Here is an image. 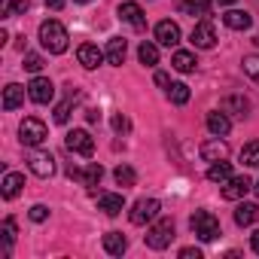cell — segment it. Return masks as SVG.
Here are the masks:
<instances>
[{
    "label": "cell",
    "instance_id": "cell-1",
    "mask_svg": "<svg viewBox=\"0 0 259 259\" xmlns=\"http://www.w3.org/2000/svg\"><path fill=\"white\" fill-rule=\"evenodd\" d=\"M67 28L61 25V22H55V19H46L43 25H40V43H43V49L49 52V55H61L64 49H67Z\"/></svg>",
    "mask_w": 259,
    "mask_h": 259
},
{
    "label": "cell",
    "instance_id": "cell-35",
    "mask_svg": "<svg viewBox=\"0 0 259 259\" xmlns=\"http://www.w3.org/2000/svg\"><path fill=\"white\" fill-rule=\"evenodd\" d=\"M128 128H132V122H128V116L116 113V116H113V132H116V135H125Z\"/></svg>",
    "mask_w": 259,
    "mask_h": 259
},
{
    "label": "cell",
    "instance_id": "cell-37",
    "mask_svg": "<svg viewBox=\"0 0 259 259\" xmlns=\"http://www.w3.org/2000/svg\"><path fill=\"white\" fill-rule=\"evenodd\" d=\"M28 217H31V220H34V223H43V220H46V217H49V207H46V204H34V207H31V213H28Z\"/></svg>",
    "mask_w": 259,
    "mask_h": 259
},
{
    "label": "cell",
    "instance_id": "cell-33",
    "mask_svg": "<svg viewBox=\"0 0 259 259\" xmlns=\"http://www.w3.org/2000/svg\"><path fill=\"white\" fill-rule=\"evenodd\" d=\"M244 73L253 79V82H259V55H244Z\"/></svg>",
    "mask_w": 259,
    "mask_h": 259
},
{
    "label": "cell",
    "instance_id": "cell-21",
    "mask_svg": "<svg viewBox=\"0 0 259 259\" xmlns=\"http://www.w3.org/2000/svg\"><path fill=\"white\" fill-rule=\"evenodd\" d=\"M22 104H25V89L16 85V82H10L4 89V110H19Z\"/></svg>",
    "mask_w": 259,
    "mask_h": 259
},
{
    "label": "cell",
    "instance_id": "cell-8",
    "mask_svg": "<svg viewBox=\"0 0 259 259\" xmlns=\"http://www.w3.org/2000/svg\"><path fill=\"white\" fill-rule=\"evenodd\" d=\"M28 95H31L34 104H49V101L55 98V85H52L49 76H34V79L28 82Z\"/></svg>",
    "mask_w": 259,
    "mask_h": 259
},
{
    "label": "cell",
    "instance_id": "cell-19",
    "mask_svg": "<svg viewBox=\"0 0 259 259\" xmlns=\"http://www.w3.org/2000/svg\"><path fill=\"white\" fill-rule=\"evenodd\" d=\"M223 110L232 113V116H241V119H244V116L250 113V101H247L244 95H226V98H223Z\"/></svg>",
    "mask_w": 259,
    "mask_h": 259
},
{
    "label": "cell",
    "instance_id": "cell-15",
    "mask_svg": "<svg viewBox=\"0 0 259 259\" xmlns=\"http://www.w3.org/2000/svg\"><path fill=\"white\" fill-rule=\"evenodd\" d=\"M95 198H98V207H101L107 217H116V213H122V207H125V198L116 195V192H95Z\"/></svg>",
    "mask_w": 259,
    "mask_h": 259
},
{
    "label": "cell",
    "instance_id": "cell-28",
    "mask_svg": "<svg viewBox=\"0 0 259 259\" xmlns=\"http://www.w3.org/2000/svg\"><path fill=\"white\" fill-rule=\"evenodd\" d=\"M113 177H116V183H119L122 189H128V186H135V183H138V174H135L132 165H119V168L113 171Z\"/></svg>",
    "mask_w": 259,
    "mask_h": 259
},
{
    "label": "cell",
    "instance_id": "cell-45",
    "mask_svg": "<svg viewBox=\"0 0 259 259\" xmlns=\"http://www.w3.org/2000/svg\"><path fill=\"white\" fill-rule=\"evenodd\" d=\"M256 195H259V183H256Z\"/></svg>",
    "mask_w": 259,
    "mask_h": 259
},
{
    "label": "cell",
    "instance_id": "cell-43",
    "mask_svg": "<svg viewBox=\"0 0 259 259\" xmlns=\"http://www.w3.org/2000/svg\"><path fill=\"white\" fill-rule=\"evenodd\" d=\"M217 4H226V7H232V4H235V0H217Z\"/></svg>",
    "mask_w": 259,
    "mask_h": 259
},
{
    "label": "cell",
    "instance_id": "cell-7",
    "mask_svg": "<svg viewBox=\"0 0 259 259\" xmlns=\"http://www.w3.org/2000/svg\"><path fill=\"white\" fill-rule=\"evenodd\" d=\"M189 40H192V46L195 49H213L217 46V31H213V22H198L195 28H192V34H189Z\"/></svg>",
    "mask_w": 259,
    "mask_h": 259
},
{
    "label": "cell",
    "instance_id": "cell-22",
    "mask_svg": "<svg viewBox=\"0 0 259 259\" xmlns=\"http://www.w3.org/2000/svg\"><path fill=\"white\" fill-rule=\"evenodd\" d=\"M171 64H174V70H180V73H192V70L198 67L195 55H192V52H186V49H177V52H174V58H171Z\"/></svg>",
    "mask_w": 259,
    "mask_h": 259
},
{
    "label": "cell",
    "instance_id": "cell-30",
    "mask_svg": "<svg viewBox=\"0 0 259 259\" xmlns=\"http://www.w3.org/2000/svg\"><path fill=\"white\" fill-rule=\"evenodd\" d=\"M241 162L247 168H259V141H250L244 150H241Z\"/></svg>",
    "mask_w": 259,
    "mask_h": 259
},
{
    "label": "cell",
    "instance_id": "cell-13",
    "mask_svg": "<svg viewBox=\"0 0 259 259\" xmlns=\"http://www.w3.org/2000/svg\"><path fill=\"white\" fill-rule=\"evenodd\" d=\"M156 40L162 43V46H177L180 43V28H177V22H171V19H165V22H159L156 25Z\"/></svg>",
    "mask_w": 259,
    "mask_h": 259
},
{
    "label": "cell",
    "instance_id": "cell-39",
    "mask_svg": "<svg viewBox=\"0 0 259 259\" xmlns=\"http://www.w3.org/2000/svg\"><path fill=\"white\" fill-rule=\"evenodd\" d=\"M180 259H201V250H195V247H183V250H180Z\"/></svg>",
    "mask_w": 259,
    "mask_h": 259
},
{
    "label": "cell",
    "instance_id": "cell-14",
    "mask_svg": "<svg viewBox=\"0 0 259 259\" xmlns=\"http://www.w3.org/2000/svg\"><path fill=\"white\" fill-rule=\"evenodd\" d=\"M76 58H79V64H82L85 70H95V67H98V64H101L107 55H104L98 46H92V43H82V46L76 49Z\"/></svg>",
    "mask_w": 259,
    "mask_h": 259
},
{
    "label": "cell",
    "instance_id": "cell-10",
    "mask_svg": "<svg viewBox=\"0 0 259 259\" xmlns=\"http://www.w3.org/2000/svg\"><path fill=\"white\" fill-rule=\"evenodd\" d=\"M198 153H201V159H204V162H210V165H213V162L229 159V144H226L223 138H217V135H213L210 141H204V144H201V150H198Z\"/></svg>",
    "mask_w": 259,
    "mask_h": 259
},
{
    "label": "cell",
    "instance_id": "cell-40",
    "mask_svg": "<svg viewBox=\"0 0 259 259\" xmlns=\"http://www.w3.org/2000/svg\"><path fill=\"white\" fill-rule=\"evenodd\" d=\"M156 85H162V89H168V85H171V76L159 70V73H156Z\"/></svg>",
    "mask_w": 259,
    "mask_h": 259
},
{
    "label": "cell",
    "instance_id": "cell-18",
    "mask_svg": "<svg viewBox=\"0 0 259 259\" xmlns=\"http://www.w3.org/2000/svg\"><path fill=\"white\" fill-rule=\"evenodd\" d=\"M223 22H226V28H232V31H247V28L253 25V16H250L247 10H229V13L223 16Z\"/></svg>",
    "mask_w": 259,
    "mask_h": 259
},
{
    "label": "cell",
    "instance_id": "cell-24",
    "mask_svg": "<svg viewBox=\"0 0 259 259\" xmlns=\"http://www.w3.org/2000/svg\"><path fill=\"white\" fill-rule=\"evenodd\" d=\"M22 186H25V177L19 171H7V177H4V198H16L22 192Z\"/></svg>",
    "mask_w": 259,
    "mask_h": 259
},
{
    "label": "cell",
    "instance_id": "cell-27",
    "mask_svg": "<svg viewBox=\"0 0 259 259\" xmlns=\"http://www.w3.org/2000/svg\"><path fill=\"white\" fill-rule=\"evenodd\" d=\"M0 238H4V256H10V250H13V241H16V220L13 217H7L4 220V226H0Z\"/></svg>",
    "mask_w": 259,
    "mask_h": 259
},
{
    "label": "cell",
    "instance_id": "cell-23",
    "mask_svg": "<svg viewBox=\"0 0 259 259\" xmlns=\"http://www.w3.org/2000/svg\"><path fill=\"white\" fill-rule=\"evenodd\" d=\"M125 247H128V241H125L122 232H107V235H104V250H107L110 256H122Z\"/></svg>",
    "mask_w": 259,
    "mask_h": 259
},
{
    "label": "cell",
    "instance_id": "cell-2",
    "mask_svg": "<svg viewBox=\"0 0 259 259\" xmlns=\"http://www.w3.org/2000/svg\"><path fill=\"white\" fill-rule=\"evenodd\" d=\"M46 138H49V128H46V122L37 119V116H28V119L19 125V141H22L25 147H40Z\"/></svg>",
    "mask_w": 259,
    "mask_h": 259
},
{
    "label": "cell",
    "instance_id": "cell-17",
    "mask_svg": "<svg viewBox=\"0 0 259 259\" xmlns=\"http://www.w3.org/2000/svg\"><path fill=\"white\" fill-rule=\"evenodd\" d=\"M104 55H107V61H110L113 67H122V61H125V55H128V43H125L122 37H113V40L107 43Z\"/></svg>",
    "mask_w": 259,
    "mask_h": 259
},
{
    "label": "cell",
    "instance_id": "cell-3",
    "mask_svg": "<svg viewBox=\"0 0 259 259\" xmlns=\"http://www.w3.org/2000/svg\"><path fill=\"white\" fill-rule=\"evenodd\" d=\"M192 232L201 238V241H217L220 238V220L210 213V210H195L192 220H189Z\"/></svg>",
    "mask_w": 259,
    "mask_h": 259
},
{
    "label": "cell",
    "instance_id": "cell-44",
    "mask_svg": "<svg viewBox=\"0 0 259 259\" xmlns=\"http://www.w3.org/2000/svg\"><path fill=\"white\" fill-rule=\"evenodd\" d=\"M256 46H259V34H256Z\"/></svg>",
    "mask_w": 259,
    "mask_h": 259
},
{
    "label": "cell",
    "instance_id": "cell-31",
    "mask_svg": "<svg viewBox=\"0 0 259 259\" xmlns=\"http://www.w3.org/2000/svg\"><path fill=\"white\" fill-rule=\"evenodd\" d=\"M168 98H171V104H186L189 101V85L186 82H171L168 85Z\"/></svg>",
    "mask_w": 259,
    "mask_h": 259
},
{
    "label": "cell",
    "instance_id": "cell-29",
    "mask_svg": "<svg viewBox=\"0 0 259 259\" xmlns=\"http://www.w3.org/2000/svg\"><path fill=\"white\" fill-rule=\"evenodd\" d=\"M180 13H189V16H207V13H210V4H207V0H183V4H180Z\"/></svg>",
    "mask_w": 259,
    "mask_h": 259
},
{
    "label": "cell",
    "instance_id": "cell-36",
    "mask_svg": "<svg viewBox=\"0 0 259 259\" xmlns=\"http://www.w3.org/2000/svg\"><path fill=\"white\" fill-rule=\"evenodd\" d=\"M67 119H70V101H61V104L55 107V122H61V125H64Z\"/></svg>",
    "mask_w": 259,
    "mask_h": 259
},
{
    "label": "cell",
    "instance_id": "cell-25",
    "mask_svg": "<svg viewBox=\"0 0 259 259\" xmlns=\"http://www.w3.org/2000/svg\"><path fill=\"white\" fill-rule=\"evenodd\" d=\"M138 58H141V64L156 67V64H159V46H156V43H150V40H144V43H141V49H138Z\"/></svg>",
    "mask_w": 259,
    "mask_h": 259
},
{
    "label": "cell",
    "instance_id": "cell-41",
    "mask_svg": "<svg viewBox=\"0 0 259 259\" xmlns=\"http://www.w3.org/2000/svg\"><path fill=\"white\" fill-rule=\"evenodd\" d=\"M250 247H253V253H259V229L250 235Z\"/></svg>",
    "mask_w": 259,
    "mask_h": 259
},
{
    "label": "cell",
    "instance_id": "cell-11",
    "mask_svg": "<svg viewBox=\"0 0 259 259\" xmlns=\"http://www.w3.org/2000/svg\"><path fill=\"white\" fill-rule=\"evenodd\" d=\"M28 168L37 174V177H52L55 174V159H52V153H43V150H37V153H31L28 156Z\"/></svg>",
    "mask_w": 259,
    "mask_h": 259
},
{
    "label": "cell",
    "instance_id": "cell-46",
    "mask_svg": "<svg viewBox=\"0 0 259 259\" xmlns=\"http://www.w3.org/2000/svg\"><path fill=\"white\" fill-rule=\"evenodd\" d=\"M79 4H89V0H79Z\"/></svg>",
    "mask_w": 259,
    "mask_h": 259
},
{
    "label": "cell",
    "instance_id": "cell-16",
    "mask_svg": "<svg viewBox=\"0 0 259 259\" xmlns=\"http://www.w3.org/2000/svg\"><path fill=\"white\" fill-rule=\"evenodd\" d=\"M229 128H232V119H229V113L223 110H213V113H207V132L210 135H217V138H226L229 135Z\"/></svg>",
    "mask_w": 259,
    "mask_h": 259
},
{
    "label": "cell",
    "instance_id": "cell-20",
    "mask_svg": "<svg viewBox=\"0 0 259 259\" xmlns=\"http://www.w3.org/2000/svg\"><path fill=\"white\" fill-rule=\"evenodd\" d=\"M235 223H238V226H253V223H259V204L241 201L238 210H235Z\"/></svg>",
    "mask_w": 259,
    "mask_h": 259
},
{
    "label": "cell",
    "instance_id": "cell-9",
    "mask_svg": "<svg viewBox=\"0 0 259 259\" xmlns=\"http://www.w3.org/2000/svg\"><path fill=\"white\" fill-rule=\"evenodd\" d=\"M223 189H220V195L226 198V201H241L250 189H253V183H250V177H229L226 183H220Z\"/></svg>",
    "mask_w": 259,
    "mask_h": 259
},
{
    "label": "cell",
    "instance_id": "cell-38",
    "mask_svg": "<svg viewBox=\"0 0 259 259\" xmlns=\"http://www.w3.org/2000/svg\"><path fill=\"white\" fill-rule=\"evenodd\" d=\"M13 7H16V0H0V19H10L16 13Z\"/></svg>",
    "mask_w": 259,
    "mask_h": 259
},
{
    "label": "cell",
    "instance_id": "cell-32",
    "mask_svg": "<svg viewBox=\"0 0 259 259\" xmlns=\"http://www.w3.org/2000/svg\"><path fill=\"white\" fill-rule=\"evenodd\" d=\"M101 177H104V168H101L98 162H92V165L82 171V183H85V186H98V183H101Z\"/></svg>",
    "mask_w": 259,
    "mask_h": 259
},
{
    "label": "cell",
    "instance_id": "cell-26",
    "mask_svg": "<svg viewBox=\"0 0 259 259\" xmlns=\"http://www.w3.org/2000/svg\"><path fill=\"white\" fill-rule=\"evenodd\" d=\"M229 177H232V165H229L226 159H223V162H213V165L207 168V180H210V183H226Z\"/></svg>",
    "mask_w": 259,
    "mask_h": 259
},
{
    "label": "cell",
    "instance_id": "cell-12",
    "mask_svg": "<svg viewBox=\"0 0 259 259\" xmlns=\"http://www.w3.org/2000/svg\"><path fill=\"white\" fill-rule=\"evenodd\" d=\"M119 19L125 22V25H132L135 31H147V16H144V10L138 7V4H119Z\"/></svg>",
    "mask_w": 259,
    "mask_h": 259
},
{
    "label": "cell",
    "instance_id": "cell-42",
    "mask_svg": "<svg viewBox=\"0 0 259 259\" xmlns=\"http://www.w3.org/2000/svg\"><path fill=\"white\" fill-rule=\"evenodd\" d=\"M64 4H67V0H46V7H49V10H61Z\"/></svg>",
    "mask_w": 259,
    "mask_h": 259
},
{
    "label": "cell",
    "instance_id": "cell-5",
    "mask_svg": "<svg viewBox=\"0 0 259 259\" xmlns=\"http://www.w3.org/2000/svg\"><path fill=\"white\" fill-rule=\"evenodd\" d=\"M64 144H67L70 153H76V156H82V159H92V156H95V141H92V135L85 132V128H73Z\"/></svg>",
    "mask_w": 259,
    "mask_h": 259
},
{
    "label": "cell",
    "instance_id": "cell-6",
    "mask_svg": "<svg viewBox=\"0 0 259 259\" xmlns=\"http://www.w3.org/2000/svg\"><path fill=\"white\" fill-rule=\"evenodd\" d=\"M159 210H162V204H159L156 198H141V201L132 207L128 220H132L135 226H147V223H153V220L159 217Z\"/></svg>",
    "mask_w": 259,
    "mask_h": 259
},
{
    "label": "cell",
    "instance_id": "cell-34",
    "mask_svg": "<svg viewBox=\"0 0 259 259\" xmlns=\"http://www.w3.org/2000/svg\"><path fill=\"white\" fill-rule=\"evenodd\" d=\"M28 73H40L43 70V58L37 55V52H25V64H22Z\"/></svg>",
    "mask_w": 259,
    "mask_h": 259
},
{
    "label": "cell",
    "instance_id": "cell-4",
    "mask_svg": "<svg viewBox=\"0 0 259 259\" xmlns=\"http://www.w3.org/2000/svg\"><path fill=\"white\" fill-rule=\"evenodd\" d=\"M144 241H147V247H153V250H165V247L174 241V220H159V223L144 235Z\"/></svg>",
    "mask_w": 259,
    "mask_h": 259
}]
</instances>
